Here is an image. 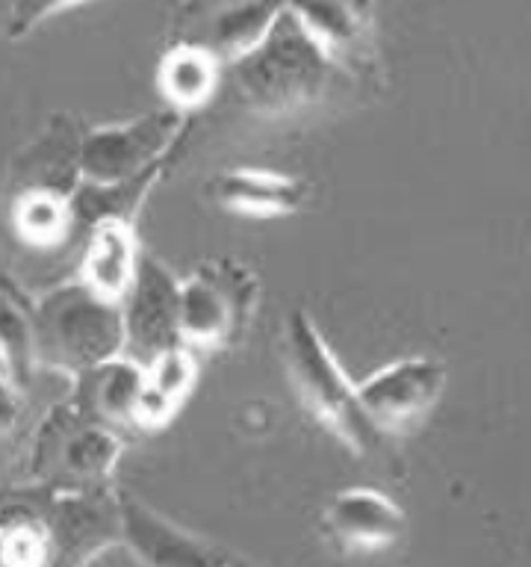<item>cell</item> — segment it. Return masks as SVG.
<instances>
[{"instance_id": "cell-4", "label": "cell", "mask_w": 531, "mask_h": 567, "mask_svg": "<svg viewBox=\"0 0 531 567\" xmlns=\"http://www.w3.org/2000/svg\"><path fill=\"white\" fill-rule=\"evenodd\" d=\"M122 458V441L110 425L92 423L71 405V399L53 405L30 450V476L35 485L53 491L106 485Z\"/></svg>"}, {"instance_id": "cell-13", "label": "cell", "mask_w": 531, "mask_h": 567, "mask_svg": "<svg viewBox=\"0 0 531 567\" xmlns=\"http://www.w3.org/2000/svg\"><path fill=\"white\" fill-rule=\"evenodd\" d=\"M322 532L327 544L343 556H375L405 540L407 517L387 494L352 487L331 499L322 517Z\"/></svg>"}, {"instance_id": "cell-9", "label": "cell", "mask_w": 531, "mask_h": 567, "mask_svg": "<svg viewBox=\"0 0 531 567\" xmlns=\"http://www.w3.org/2000/svg\"><path fill=\"white\" fill-rule=\"evenodd\" d=\"M287 9L345 78L361 83L378 78L375 0H287Z\"/></svg>"}, {"instance_id": "cell-8", "label": "cell", "mask_w": 531, "mask_h": 567, "mask_svg": "<svg viewBox=\"0 0 531 567\" xmlns=\"http://www.w3.org/2000/svg\"><path fill=\"white\" fill-rule=\"evenodd\" d=\"M42 520L51 540V561L88 565L101 553L122 544L118 496L106 485L48 491L42 499Z\"/></svg>"}, {"instance_id": "cell-11", "label": "cell", "mask_w": 531, "mask_h": 567, "mask_svg": "<svg viewBox=\"0 0 531 567\" xmlns=\"http://www.w3.org/2000/svg\"><path fill=\"white\" fill-rule=\"evenodd\" d=\"M446 388V367L434 358H405L378 370L357 388L363 411L381 434L414 432Z\"/></svg>"}, {"instance_id": "cell-3", "label": "cell", "mask_w": 531, "mask_h": 567, "mask_svg": "<svg viewBox=\"0 0 531 567\" xmlns=\"http://www.w3.org/2000/svg\"><path fill=\"white\" fill-rule=\"evenodd\" d=\"M35 358L44 370L77 375L122 354V308L88 284L69 281L30 305Z\"/></svg>"}, {"instance_id": "cell-23", "label": "cell", "mask_w": 531, "mask_h": 567, "mask_svg": "<svg viewBox=\"0 0 531 567\" xmlns=\"http://www.w3.org/2000/svg\"><path fill=\"white\" fill-rule=\"evenodd\" d=\"M83 3H88V0H12L7 16V35L12 42H18V39L33 33L35 27L48 18L83 7Z\"/></svg>"}, {"instance_id": "cell-21", "label": "cell", "mask_w": 531, "mask_h": 567, "mask_svg": "<svg viewBox=\"0 0 531 567\" xmlns=\"http://www.w3.org/2000/svg\"><path fill=\"white\" fill-rule=\"evenodd\" d=\"M12 230L21 243L33 248H53L62 239L71 237L74 230V216L65 195L48 193V189H21L12 193V207H9Z\"/></svg>"}, {"instance_id": "cell-24", "label": "cell", "mask_w": 531, "mask_h": 567, "mask_svg": "<svg viewBox=\"0 0 531 567\" xmlns=\"http://www.w3.org/2000/svg\"><path fill=\"white\" fill-rule=\"evenodd\" d=\"M177 408H180V402L166 396L163 390L150 388L148 381H145L139 396H136V405H133V425H139V429H163L175 416Z\"/></svg>"}, {"instance_id": "cell-5", "label": "cell", "mask_w": 531, "mask_h": 567, "mask_svg": "<svg viewBox=\"0 0 531 567\" xmlns=\"http://www.w3.org/2000/svg\"><path fill=\"white\" fill-rule=\"evenodd\" d=\"M257 292V275L237 257L204 264L180 284V340L210 352L233 346L251 322Z\"/></svg>"}, {"instance_id": "cell-17", "label": "cell", "mask_w": 531, "mask_h": 567, "mask_svg": "<svg viewBox=\"0 0 531 567\" xmlns=\"http://www.w3.org/2000/svg\"><path fill=\"white\" fill-rule=\"evenodd\" d=\"M71 405L92 423L110 425V429H127L133 425V405L145 384V370L124 354H115L110 361H101L88 370L71 375Z\"/></svg>"}, {"instance_id": "cell-1", "label": "cell", "mask_w": 531, "mask_h": 567, "mask_svg": "<svg viewBox=\"0 0 531 567\" xmlns=\"http://www.w3.org/2000/svg\"><path fill=\"white\" fill-rule=\"evenodd\" d=\"M343 78L290 9L274 18L254 48L221 65L230 101L257 118H299L322 110Z\"/></svg>"}, {"instance_id": "cell-15", "label": "cell", "mask_w": 531, "mask_h": 567, "mask_svg": "<svg viewBox=\"0 0 531 567\" xmlns=\"http://www.w3.org/2000/svg\"><path fill=\"white\" fill-rule=\"evenodd\" d=\"M207 198L237 216L274 219L299 213L310 198V184L301 177L266 168H228L210 177Z\"/></svg>"}, {"instance_id": "cell-12", "label": "cell", "mask_w": 531, "mask_h": 567, "mask_svg": "<svg viewBox=\"0 0 531 567\" xmlns=\"http://www.w3.org/2000/svg\"><path fill=\"white\" fill-rule=\"evenodd\" d=\"M122 517V547L142 565H242L248 561L233 549L204 540L177 526L131 491H115Z\"/></svg>"}, {"instance_id": "cell-14", "label": "cell", "mask_w": 531, "mask_h": 567, "mask_svg": "<svg viewBox=\"0 0 531 567\" xmlns=\"http://www.w3.org/2000/svg\"><path fill=\"white\" fill-rule=\"evenodd\" d=\"M83 124L69 113L51 115L42 133L27 142L12 159V193L21 189H48L69 198L83 181L80 151H83Z\"/></svg>"}, {"instance_id": "cell-18", "label": "cell", "mask_w": 531, "mask_h": 567, "mask_svg": "<svg viewBox=\"0 0 531 567\" xmlns=\"http://www.w3.org/2000/svg\"><path fill=\"white\" fill-rule=\"evenodd\" d=\"M86 248H83V278L92 290L104 299L122 301L136 272L139 248L133 237V225L124 221H101L86 230Z\"/></svg>"}, {"instance_id": "cell-25", "label": "cell", "mask_w": 531, "mask_h": 567, "mask_svg": "<svg viewBox=\"0 0 531 567\" xmlns=\"http://www.w3.org/2000/svg\"><path fill=\"white\" fill-rule=\"evenodd\" d=\"M24 416V393H18L3 375H0V441L15 432Z\"/></svg>"}, {"instance_id": "cell-19", "label": "cell", "mask_w": 531, "mask_h": 567, "mask_svg": "<svg viewBox=\"0 0 531 567\" xmlns=\"http://www.w3.org/2000/svg\"><path fill=\"white\" fill-rule=\"evenodd\" d=\"M157 86L168 97V104L189 113L207 104L221 86V62L201 48L171 42L157 69Z\"/></svg>"}, {"instance_id": "cell-7", "label": "cell", "mask_w": 531, "mask_h": 567, "mask_svg": "<svg viewBox=\"0 0 531 567\" xmlns=\"http://www.w3.org/2000/svg\"><path fill=\"white\" fill-rule=\"evenodd\" d=\"M189 115L168 106L154 113L139 115L127 124H104L83 133V151H80V172L83 181L110 184L124 177L139 175L154 159L171 151L184 133H189L192 122Z\"/></svg>"}, {"instance_id": "cell-16", "label": "cell", "mask_w": 531, "mask_h": 567, "mask_svg": "<svg viewBox=\"0 0 531 567\" xmlns=\"http://www.w3.org/2000/svg\"><path fill=\"white\" fill-rule=\"evenodd\" d=\"M189 142V133L180 136L175 148L166 151L163 157L154 159L139 175L124 177V181H110V184H95V181H80L77 189L69 195L71 216H74V230H88L101 221H124L133 225L136 213L148 198L150 186L166 175V168L180 157V151Z\"/></svg>"}, {"instance_id": "cell-2", "label": "cell", "mask_w": 531, "mask_h": 567, "mask_svg": "<svg viewBox=\"0 0 531 567\" xmlns=\"http://www.w3.org/2000/svg\"><path fill=\"white\" fill-rule=\"evenodd\" d=\"M283 363L299 402L327 434H334L336 441L357 455L381 452L387 434H381L363 411L357 388L345 379L325 337L319 334V328L304 310H292L287 317Z\"/></svg>"}, {"instance_id": "cell-20", "label": "cell", "mask_w": 531, "mask_h": 567, "mask_svg": "<svg viewBox=\"0 0 531 567\" xmlns=\"http://www.w3.org/2000/svg\"><path fill=\"white\" fill-rule=\"evenodd\" d=\"M39 358H35L33 322H30V301L0 278V375L18 390L27 393L33 388Z\"/></svg>"}, {"instance_id": "cell-10", "label": "cell", "mask_w": 531, "mask_h": 567, "mask_svg": "<svg viewBox=\"0 0 531 567\" xmlns=\"http://www.w3.org/2000/svg\"><path fill=\"white\" fill-rule=\"evenodd\" d=\"M287 0H186L171 21V42L201 48L225 65L254 48Z\"/></svg>"}, {"instance_id": "cell-26", "label": "cell", "mask_w": 531, "mask_h": 567, "mask_svg": "<svg viewBox=\"0 0 531 567\" xmlns=\"http://www.w3.org/2000/svg\"><path fill=\"white\" fill-rule=\"evenodd\" d=\"M9 494V491H0V499H3V496H7Z\"/></svg>"}, {"instance_id": "cell-22", "label": "cell", "mask_w": 531, "mask_h": 567, "mask_svg": "<svg viewBox=\"0 0 531 567\" xmlns=\"http://www.w3.org/2000/svg\"><path fill=\"white\" fill-rule=\"evenodd\" d=\"M195 375H198V363H195L192 352L186 349V343L157 354V358L145 367V381H148L150 388L163 390V393L175 399V402H184L186 393L192 390Z\"/></svg>"}, {"instance_id": "cell-6", "label": "cell", "mask_w": 531, "mask_h": 567, "mask_svg": "<svg viewBox=\"0 0 531 567\" xmlns=\"http://www.w3.org/2000/svg\"><path fill=\"white\" fill-rule=\"evenodd\" d=\"M122 308V354L148 367L157 354L180 346V281L159 257L139 251Z\"/></svg>"}]
</instances>
